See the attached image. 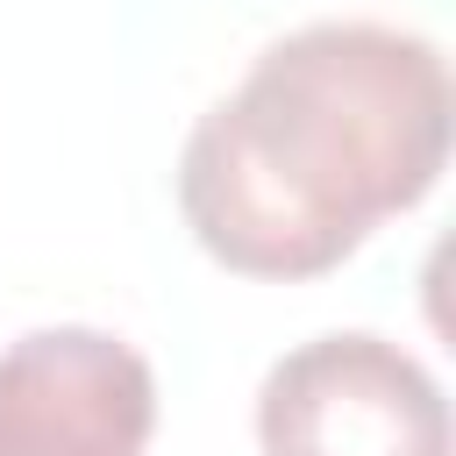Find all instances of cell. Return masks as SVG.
<instances>
[{
    "instance_id": "1",
    "label": "cell",
    "mask_w": 456,
    "mask_h": 456,
    "mask_svg": "<svg viewBox=\"0 0 456 456\" xmlns=\"http://www.w3.org/2000/svg\"><path fill=\"white\" fill-rule=\"evenodd\" d=\"M449 164V64L385 21H306L256 50L178 157L200 249L242 278H321Z\"/></svg>"
},
{
    "instance_id": "2",
    "label": "cell",
    "mask_w": 456,
    "mask_h": 456,
    "mask_svg": "<svg viewBox=\"0 0 456 456\" xmlns=\"http://www.w3.org/2000/svg\"><path fill=\"white\" fill-rule=\"evenodd\" d=\"M264 456H449V399L420 356L385 335H314L264 370Z\"/></svg>"
},
{
    "instance_id": "3",
    "label": "cell",
    "mask_w": 456,
    "mask_h": 456,
    "mask_svg": "<svg viewBox=\"0 0 456 456\" xmlns=\"http://www.w3.org/2000/svg\"><path fill=\"white\" fill-rule=\"evenodd\" d=\"M150 363L107 328H36L0 349V456H142Z\"/></svg>"
}]
</instances>
